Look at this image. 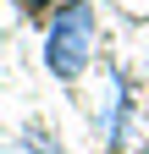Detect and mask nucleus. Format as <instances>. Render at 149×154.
Segmentation results:
<instances>
[{
	"label": "nucleus",
	"instance_id": "f257e3e1",
	"mask_svg": "<svg viewBox=\"0 0 149 154\" xmlns=\"http://www.w3.org/2000/svg\"><path fill=\"white\" fill-rule=\"evenodd\" d=\"M88 66H94V6L66 0L44 28V72L61 83H78Z\"/></svg>",
	"mask_w": 149,
	"mask_h": 154
},
{
	"label": "nucleus",
	"instance_id": "f03ea898",
	"mask_svg": "<svg viewBox=\"0 0 149 154\" xmlns=\"http://www.w3.org/2000/svg\"><path fill=\"white\" fill-rule=\"evenodd\" d=\"M61 6H66V0H22V11H33V17H44V11L55 17V11H61Z\"/></svg>",
	"mask_w": 149,
	"mask_h": 154
}]
</instances>
